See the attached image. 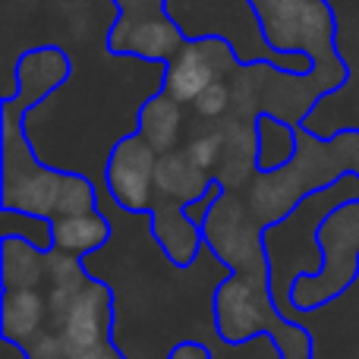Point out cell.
I'll return each instance as SVG.
<instances>
[{
  "label": "cell",
  "mask_w": 359,
  "mask_h": 359,
  "mask_svg": "<svg viewBox=\"0 0 359 359\" xmlns=\"http://www.w3.org/2000/svg\"><path fill=\"white\" fill-rule=\"evenodd\" d=\"M243 57L224 35H189L183 50L161 69V86L158 92L174 98L177 104L192 107V101L208 86L221 79H230Z\"/></svg>",
  "instance_id": "cell-7"
},
{
  "label": "cell",
  "mask_w": 359,
  "mask_h": 359,
  "mask_svg": "<svg viewBox=\"0 0 359 359\" xmlns=\"http://www.w3.org/2000/svg\"><path fill=\"white\" fill-rule=\"evenodd\" d=\"M215 186H217V180L211 174H205L202 168H196V164L186 158L183 149L158 158L155 198H161V202H177V205H186V208H189L192 202L208 198ZM155 198H151V202H155Z\"/></svg>",
  "instance_id": "cell-12"
},
{
  "label": "cell",
  "mask_w": 359,
  "mask_h": 359,
  "mask_svg": "<svg viewBox=\"0 0 359 359\" xmlns=\"http://www.w3.org/2000/svg\"><path fill=\"white\" fill-rule=\"evenodd\" d=\"M155 168L158 155L136 130L120 136L111 145V155L104 161V186L120 211L133 217L151 215L155 198Z\"/></svg>",
  "instance_id": "cell-8"
},
{
  "label": "cell",
  "mask_w": 359,
  "mask_h": 359,
  "mask_svg": "<svg viewBox=\"0 0 359 359\" xmlns=\"http://www.w3.org/2000/svg\"><path fill=\"white\" fill-rule=\"evenodd\" d=\"M318 268L299 271L287 287L293 312H318L337 303L359 280V198H344L328 208L312 227Z\"/></svg>",
  "instance_id": "cell-5"
},
{
  "label": "cell",
  "mask_w": 359,
  "mask_h": 359,
  "mask_svg": "<svg viewBox=\"0 0 359 359\" xmlns=\"http://www.w3.org/2000/svg\"><path fill=\"white\" fill-rule=\"evenodd\" d=\"M183 130H186V114L183 104H177L174 98L155 92L151 98H145L136 111V133L155 149V155H170L183 145Z\"/></svg>",
  "instance_id": "cell-13"
},
{
  "label": "cell",
  "mask_w": 359,
  "mask_h": 359,
  "mask_svg": "<svg viewBox=\"0 0 359 359\" xmlns=\"http://www.w3.org/2000/svg\"><path fill=\"white\" fill-rule=\"evenodd\" d=\"M344 177L359 180V126H341L331 136H316L299 123L297 155L280 170L255 174L252 186L243 192V202L262 230H278L306 198L331 189Z\"/></svg>",
  "instance_id": "cell-4"
},
{
  "label": "cell",
  "mask_w": 359,
  "mask_h": 359,
  "mask_svg": "<svg viewBox=\"0 0 359 359\" xmlns=\"http://www.w3.org/2000/svg\"><path fill=\"white\" fill-rule=\"evenodd\" d=\"M211 133L217 136V168L215 180L224 192H243L252 186L255 174H259V123H243V120H215L208 123Z\"/></svg>",
  "instance_id": "cell-10"
},
{
  "label": "cell",
  "mask_w": 359,
  "mask_h": 359,
  "mask_svg": "<svg viewBox=\"0 0 359 359\" xmlns=\"http://www.w3.org/2000/svg\"><path fill=\"white\" fill-rule=\"evenodd\" d=\"M117 16L104 38L107 54L136 57L151 67H168L189 41L186 29L170 16V0H111Z\"/></svg>",
  "instance_id": "cell-6"
},
{
  "label": "cell",
  "mask_w": 359,
  "mask_h": 359,
  "mask_svg": "<svg viewBox=\"0 0 359 359\" xmlns=\"http://www.w3.org/2000/svg\"><path fill=\"white\" fill-rule=\"evenodd\" d=\"M0 284V341L25 359H126L114 341V290L86 271V259L10 233Z\"/></svg>",
  "instance_id": "cell-1"
},
{
  "label": "cell",
  "mask_w": 359,
  "mask_h": 359,
  "mask_svg": "<svg viewBox=\"0 0 359 359\" xmlns=\"http://www.w3.org/2000/svg\"><path fill=\"white\" fill-rule=\"evenodd\" d=\"M114 236V224L104 211H95V215H69L60 221L50 224V249L57 252L76 255V259H86V255L98 252L111 243Z\"/></svg>",
  "instance_id": "cell-14"
},
{
  "label": "cell",
  "mask_w": 359,
  "mask_h": 359,
  "mask_svg": "<svg viewBox=\"0 0 359 359\" xmlns=\"http://www.w3.org/2000/svg\"><path fill=\"white\" fill-rule=\"evenodd\" d=\"M230 101H233L230 86H227V79H221V82L205 88V92L192 101L189 111H192V117L205 120V123H215V120H224L230 114Z\"/></svg>",
  "instance_id": "cell-15"
},
{
  "label": "cell",
  "mask_w": 359,
  "mask_h": 359,
  "mask_svg": "<svg viewBox=\"0 0 359 359\" xmlns=\"http://www.w3.org/2000/svg\"><path fill=\"white\" fill-rule=\"evenodd\" d=\"M0 211L48 224L101 211L98 186L86 174L57 170L35 155L25 114L10 98H0Z\"/></svg>",
  "instance_id": "cell-3"
},
{
  "label": "cell",
  "mask_w": 359,
  "mask_h": 359,
  "mask_svg": "<svg viewBox=\"0 0 359 359\" xmlns=\"http://www.w3.org/2000/svg\"><path fill=\"white\" fill-rule=\"evenodd\" d=\"M168 359H215V353H211V347H205L202 341L186 337V341H177L174 347L168 350Z\"/></svg>",
  "instance_id": "cell-16"
},
{
  "label": "cell",
  "mask_w": 359,
  "mask_h": 359,
  "mask_svg": "<svg viewBox=\"0 0 359 359\" xmlns=\"http://www.w3.org/2000/svg\"><path fill=\"white\" fill-rule=\"evenodd\" d=\"M192 221L202 224L205 249L227 268L211 293V325L221 344L243 347L255 337H268L280 359H316V337L306 325L284 316L274 297V265L268 236L252 221L243 196L211 189L208 198L186 208Z\"/></svg>",
  "instance_id": "cell-2"
},
{
  "label": "cell",
  "mask_w": 359,
  "mask_h": 359,
  "mask_svg": "<svg viewBox=\"0 0 359 359\" xmlns=\"http://www.w3.org/2000/svg\"><path fill=\"white\" fill-rule=\"evenodd\" d=\"M149 233H151V240L158 243V249L164 252V259H168L177 271H189L205 246L202 224L186 215V205L161 202V198L151 202Z\"/></svg>",
  "instance_id": "cell-11"
},
{
  "label": "cell",
  "mask_w": 359,
  "mask_h": 359,
  "mask_svg": "<svg viewBox=\"0 0 359 359\" xmlns=\"http://www.w3.org/2000/svg\"><path fill=\"white\" fill-rule=\"evenodd\" d=\"M10 76L13 88H16L10 101H16L22 114H32L73 79V57L57 44H35L16 57Z\"/></svg>",
  "instance_id": "cell-9"
}]
</instances>
